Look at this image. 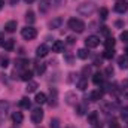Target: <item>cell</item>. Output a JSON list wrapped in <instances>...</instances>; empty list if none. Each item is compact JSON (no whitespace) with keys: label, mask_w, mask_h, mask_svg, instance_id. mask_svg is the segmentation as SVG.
Masks as SVG:
<instances>
[{"label":"cell","mask_w":128,"mask_h":128,"mask_svg":"<svg viewBox=\"0 0 128 128\" xmlns=\"http://www.w3.org/2000/svg\"><path fill=\"white\" fill-rule=\"evenodd\" d=\"M68 28L73 30V32H76V33H82L85 30V24L79 18H70L68 20Z\"/></svg>","instance_id":"6da1fadb"},{"label":"cell","mask_w":128,"mask_h":128,"mask_svg":"<svg viewBox=\"0 0 128 128\" xmlns=\"http://www.w3.org/2000/svg\"><path fill=\"white\" fill-rule=\"evenodd\" d=\"M94 10H96V6H94V3H82V4L78 8V12H79L80 15H85V16L91 15Z\"/></svg>","instance_id":"7a4b0ae2"},{"label":"cell","mask_w":128,"mask_h":128,"mask_svg":"<svg viewBox=\"0 0 128 128\" xmlns=\"http://www.w3.org/2000/svg\"><path fill=\"white\" fill-rule=\"evenodd\" d=\"M21 36L26 39V40H33L36 36H37V30L34 28V27H24L22 30H21Z\"/></svg>","instance_id":"3957f363"},{"label":"cell","mask_w":128,"mask_h":128,"mask_svg":"<svg viewBox=\"0 0 128 128\" xmlns=\"http://www.w3.org/2000/svg\"><path fill=\"white\" fill-rule=\"evenodd\" d=\"M42 119H43V110H42L40 107L33 109V112H32V121L33 122H34V124H40Z\"/></svg>","instance_id":"277c9868"},{"label":"cell","mask_w":128,"mask_h":128,"mask_svg":"<svg viewBox=\"0 0 128 128\" xmlns=\"http://www.w3.org/2000/svg\"><path fill=\"white\" fill-rule=\"evenodd\" d=\"M100 45V37L98 36H88L86 39H85V46L86 48H97Z\"/></svg>","instance_id":"5b68a950"},{"label":"cell","mask_w":128,"mask_h":128,"mask_svg":"<svg viewBox=\"0 0 128 128\" xmlns=\"http://www.w3.org/2000/svg\"><path fill=\"white\" fill-rule=\"evenodd\" d=\"M127 9H128V3L125 0H119V2L115 3V10L118 14H124V12H127Z\"/></svg>","instance_id":"8992f818"},{"label":"cell","mask_w":128,"mask_h":128,"mask_svg":"<svg viewBox=\"0 0 128 128\" xmlns=\"http://www.w3.org/2000/svg\"><path fill=\"white\" fill-rule=\"evenodd\" d=\"M48 52H49V48L43 43V45H40V46H37V49H36V55L37 57H40V58H43V57H46L48 55Z\"/></svg>","instance_id":"52a82bcc"},{"label":"cell","mask_w":128,"mask_h":128,"mask_svg":"<svg viewBox=\"0 0 128 128\" xmlns=\"http://www.w3.org/2000/svg\"><path fill=\"white\" fill-rule=\"evenodd\" d=\"M76 88L80 90V91H85V90L88 88V79H86V78H80V79L78 80V84H76Z\"/></svg>","instance_id":"ba28073f"},{"label":"cell","mask_w":128,"mask_h":128,"mask_svg":"<svg viewBox=\"0 0 128 128\" xmlns=\"http://www.w3.org/2000/svg\"><path fill=\"white\" fill-rule=\"evenodd\" d=\"M57 90L55 88H51V97H49V106L51 107H55L57 106Z\"/></svg>","instance_id":"9c48e42d"},{"label":"cell","mask_w":128,"mask_h":128,"mask_svg":"<svg viewBox=\"0 0 128 128\" xmlns=\"http://www.w3.org/2000/svg\"><path fill=\"white\" fill-rule=\"evenodd\" d=\"M63 49H64V42L55 40L52 43V52H63Z\"/></svg>","instance_id":"30bf717a"},{"label":"cell","mask_w":128,"mask_h":128,"mask_svg":"<svg viewBox=\"0 0 128 128\" xmlns=\"http://www.w3.org/2000/svg\"><path fill=\"white\" fill-rule=\"evenodd\" d=\"M90 98H91L92 101H98V100H101V98H103V91H101V90H94V91L90 94Z\"/></svg>","instance_id":"8fae6325"},{"label":"cell","mask_w":128,"mask_h":128,"mask_svg":"<svg viewBox=\"0 0 128 128\" xmlns=\"http://www.w3.org/2000/svg\"><path fill=\"white\" fill-rule=\"evenodd\" d=\"M61 24H63V18H61V16H57V18H54V20L49 22V27H51V28H60Z\"/></svg>","instance_id":"7c38bea8"},{"label":"cell","mask_w":128,"mask_h":128,"mask_svg":"<svg viewBox=\"0 0 128 128\" xmlns=\"http://www.w3.org/2000/svg\"><path fill=\"white\" fill-rule=\"evenodd\" d=\"M118 64L121 68H128V55H121L118 58Z\"/></svg>","instance_id":"4fadbf2b"},{"label":"cell","mask_w":128,"mask_h":128,"mask_svg":"<svg viewBox=\"0 0 128 128\" xmlns=\"http://www.w3.org/2000/svg\"><path fill=\"white\" fill-rule=\"evenodd\" d=\"M15 30H16V21H9V22H6V26H4V32L14 33Z\"/></svg>","instance_id":"5bb4252c"},{"label":"cell","mask_w":128,"mask_h":128,"mask_svg":"<svg viewBox=\"0 0 128 128\" xmlns=\"http://www.w3.org/2000/svg\"><path fill=\"white\" fill-rule=\"evenodd\" d=\"M20 78H21V80L28 82V80H32V78H33V72H32V70H27V68H26V70L21 73V76H20Z\"/></svg>","instance_id":"9a60e30c"},{"label":"cell","mask_w":128,"mask_h":128,"mask_svg":"<svg viewBox=\"0 0 128 128\" xmlns=\"http://www.w3.org/2000/svg\"><path fill=\"white\" fill-rule=\"evenodd\" d=\"M22 119H24V115H22L21 112H14V113H12V121H14L15 124H21Z\"/></svg>","instance_id":"2e32d148"},{"label":"cell","mask_w":128,"mask_h":128,"mask_svg":"<svg viewBox=\"0 0 128 128\" xmlns=\"http://www.w3.org/2000/svg\"><path fill=\"white\" fill-rule=\"evenodd\" d=\"M34 101H36L37 104H45V103L48 101V98H46V96H45L43 92H37V94H36V98H34Z\"/></svg>","instance_id":"e0dca14e"},{"label":"cell","mask_w":128,"mask_h":128,"mask_svg":"<svg viewBox=\"0 0 128 128\" xmlns=\"http://www.w3.org/2000/svg\"><path fill=\"white\" fill-rule=\"evenodd\" d=\"M37 90V82H34V80H28L27 82V86H26V91L30 94V92H34Z\"/></svg>","instance_id":"ac0fdd59"},{"label":"cell","mask_w":128,"mask_h":128,"mask_svg":"<svg viewBox=\"0 0 128 128\" xmlns=\"http://www.w3.org/2000/svg\"><path fill=\"white\" fill-rule=\"evenodd\" d=\"M88 122H90L91 125L98 124V113H97V112H91V113L88 115Z\"/></svg>","instance_id":"d6986e66"},{"label":"cell","mask_w":128,"mask_h":128,"mask_svg":"<svg viewBox=\"0 0 128 128\" xmlns=\"http://www.w3.org/2000/svg\"><path fill=\"white\" fill-rule=\"evenodd\" d=\"M76 100H78L76 94H73V92H67V94H66V101H67V104H76Z\"/></svg>","instance_id":"ffe728a7"},{"label":"cell","mask_w":128,"mask_h":128,"mask_svg":"<svg viewBox=\"0 0 128 128\" xmlns=\"http://www.w3.org/2000/svg\"><path fill=\"white\" fill-rule=\"evenodd\" d=\"M115 43H116V40L113 39V37H107L106 40H104V45H106V49H113L115 48Z\"/></svg>","instance_id":"44dd1931"},{"label":"cell","mask_w":128,"mask_h":128,"mask_svg":"<svg viewBox=\"0 0 128 128\" xmlns=\"http://www.w3.org/2000/svg\"><path fill=\"white\" fill-rule=\"evenodd\" d=\"M14 46H15V40H14V39H8V40H4L3 48H4L6 51H12V49H14Z\"/></svg>","instance_id":"7402d4cb"},{"label":"cell","mask_w":128,"mask_h":128,"mask_svg":"<svg viewBox=\"0 0 128 128\" xmlns=\"http://www.w3.org/2000/svg\"><path fill=\"white\" fill-rule=\"evenodd\" d=\"M26 21H27L28 24H33V22L36 21V16H34V12H33V10H28V12L26 14Z\"/></svg>","instance_id":"603a6c76"},{"label":"cell","mask_w":128,"mask_h":128,"mask_svg":"<svg viewBox=\"0 0 128 128\" xmlns=\"http://www.w3.org/2000/svg\"><path fill=\"white\" fill-rule=\"evenodd\" d=\"M45 70H46V64H43V63L36 64V73H37V74H43Z\"/></svg>","instance_id":"cb8c5ba5"},{"label":"cell","mask_w":128,"mask_h":128,"mask_svg":"<svg viewBox=\"0 0 128 128\" xmlns=\"http://www.w3.org/2000/svg\"><path fill=\"white\" fill-rule=\"evenodd\" d=\"M88 55H90V52H88L85 48H82V49H79V51H78V57H79L80 60H86V58H88Z\"/></svg>","instance_id":"d4e9b609"},{"label":"cell","mask_w":128,"mask_h":128,"mask_svg":"<svg viewBox=\"0 0 128 128\" xmlns=\"http://www.w3.org/2000/svg\"><path fill=\"white\" fill-rule=\"evenodd\" d=\"M20 106H21L22 109H28V107L32 106V103H30V100H28L27 97H22L21 101H20Z\"/></svg>","instance_id":"484cf974"},{"label":"cell","mask_w":128,"mask_h":128,"mask_svg":"<svg viewBox=\"0 0 128 128\" xmlns=\"http://www.w3.org/2000/svg\"><path fill=\"white\" fill-rule=\"evenodd\" d=\"M85 112H86V104H78V106H76V113H78L79 116L85 115Z\"/></svg>","instance_id":"4316f807"},{"label":"cell","mask_w":128,"mask_h":128,"mask_svg":"<svg viewBox=\"0 0 128 128\" xmlns=\"http://www.w3.org/2000/svg\"><path fill=\"white\" fill-rule=\"evenodd\" d=\"M92 82H94L96 85H101V84H103V74H101V73H96V74L92 76Z\"/></svg>","instance_id":"83f0119b"},{"label":"cell","mask_w":128,"mask_h":128,"mask_svg":"<svg viewBox=\"0 0 128 128\" xmlns=\"http://www.w3.org/2000/svg\"><path fill=\"white\" fill-rule=\"evenodd\" d=\"M28 64V60H24V58H20V60H15V67L20 68V67H26Z\"/></svg>","instance_id":"f1b7e54d"},{"label":"cell","mask_w":128,"mask_h":128,"mask_svg":"<svg viewBox=\"0 0 128 128\" xmlns=\"http://www.w3.org/2000/svg\"><path fill=\"white\" fill-rule=\"evenodd\" d=\"M39 8H40V10H42V12H46V10H48V8H49V0H40Z\"/></svg>","instance_id":"f546056e"},{"label":"cell","mask_w":128,"mask_h":128,"mask_svg":"<svg viewBox=\"0 0 128 128\" xmlns=\"http://www.w3.org/2000/svg\"><path fill=\"white\" fill-rule=\"evenodd\" d=\"M113 55H115V51H113V49H106L104 54H103V57H104L106 60H112Z\"/></svg>","instance_id":"4dcf8cb0"},{"label":"cell","mask_w":128,"mask_h":128,"mask_svg":"<svg viewBox=\"0 0 128 128\" xmlns=\"http://www.w3.org/2000/svg\"><path fill=\"white\" fill-rule=\"evenodd\" d=\"M8 109H9V103L4 100H0V113H4Z\"/></svg>","instance_id":"1f68e13d"},{"label":"cell","mask_w":128,"mask_h":128,"mask_svg":"<svg viewBox=\"0 0 128 128\" xmlns=\"http://www.w3.org/2000/svg\"><path fill=\"white\" fill-rule=\"evenodd\" d=\"M0 66H2L3 68H6V67L9 66V58H8V57H0Z\"/></svg>","instance_id":"d6a6232c"},{"label":"cell","mask_w":128,"mask_h":128,"mask_svg":"<svg viewBox=\"0 0 128 128\" xmlns=\"http://www.w3.org/2000/svg\"><path fill=\"white\" fill-rule=\"evenodd\" d=\"M121 118H122L124 121H127V122H128V106H127V107H124V109L121 110Z\"/></svg>","instance_id":"836d02e7"},{"label":"cell","mask_w":128,"mask_h":128,"mask_svg":"<svg viewBox=\"0 0 128 128\" xmlns=\"http://www.w3.org/2000/svg\"><path fill=\"white\" fill-rule=\"evenodd\" d=\"M107 14H109V10H107L106 8H101V9H100V18H101V20H106V18H107Z\"/></svg>","instance_id":"e575fe53"},{"label":"cell","mask_w":128,"mask_h":128,"mask_svg":"<svg viewBox=\"0 0 128 128\" xmlns=\"http://www.w3.org/2000/svg\"><path fill=\"white\" fill-rule=\"evenodd\" d=\"M90 73H91V67H90V66H85V67L82 68V78H86Z\"/></svg>","instance_id":"d590c367"},{"label":"cell","mask_w":128,"mask_h":128,"mask_svg":"<svg viewBox=\"0 0 128 128\" xmlns=\"http://www.w3.org/2000/svg\"><path fill=\"white\" fill-rule=\"evenodd\" d=\"M51 128H60V121L57 118L51 119Z\"/></svg>","instance_id":"8d00e7d4"},{"label":"cell","mask_w":128,"mask_h":128,"mask_svg":"<svg viewBox=\"0 0 128 128\" xmlns=\"http://www.w3.org/2000/svg\"><path fill=\"white\" fill-rule=\"evenodd\" d=\"M121 40H122V42H128V32L121 33Z\"/></svg>","instance_id":"74e56055"},{"label":"cell","mask_w":128,"mask_h":128,"mask_svg":"<svg viewBox=\"0 0 128 128\" xmlns=\"http://www.w3.org/2000/svg\"><path fill=\"white\" fill-rule=\"evenodd\" d=\"M101 33H103L104 36H107V37H109V34H110V32H109V27L103 26V27H101Z\"/></svg>","instance_id":"f35d334b"},{"label":"cell","mask_w":128,"mask_h":128,"mask_svg":"<svg viewBox=\"0 0 128 128\" xmlns=\"http://www.w3.org/2000/svg\"><path fill=\"white\" fill-rule=\"evenodd\" d=\"M106 74H107V76H112V74H113V67H112V66L106 67Z\"/></svg>","instance_id":"ab89813d"},{"label":"cell","mask_w":128,"mask_h":128,"mask_svg":"<svg viewBox=\"0 0 128 128\" xmlns=\"http://www.w3.org/2000/svg\"><path fill=\"white\" fill-rule=\"evenodd\" d=\"M109 128H121V125L118 124V121H112V122H110V127H109Z\"/></svg>","instance_id":"60d3db41"},{"label":"cell","mask_w":128,"mask_h":128,"mask_svg":"<svg viewBox=\"0 0 128 128\" xmlns=\"http://www.w3.org/2000/svg\"><path fill=\"white\" fill-rule=\"evenodd\" d=\"M67 43H74V37H67Z\"/></svg>","instance_id":"b9f144b4"},{"label":"cell","mask_w":128,"mask_h":128,"mask_svg":"<svg viewBox=\"0 0 128 128\" xmlns=\"http://www.w3.org/2000/svg\"><path fill=\"white\" fill-rule=\"evenodd\" d=\"M4 45V36H0V46Z\"/></svg>","instance_id":"7bdbcfd3"},{"label":"cell","mask_w":128,"mask_h":128,"mask_svg":"<svg viewBox=\"0 0 128 128\" xmlns=\"http://www.w3.org/2000/svg\"><path fill=\"white\" fill-rule=\"evenodd\" d=\"M3 6H4V0H0V9H3Z\"/></svg>","instance_id":"ee69618b"},{"label":"cell","mask_w":128,"mask_h":128,"mask_svg":"<svg viewBox=\"0 0 128 128\" xmlns=\"http://www.w3.org/2000/svg\"><path fill=\"white\" fill-rule=\"evenodd\" d=\"M51 2H52L54 4H60V2H61V0H51Z\"/></svg>","instance_id":"f6af8a7d"},{"label":"cell","mask_w":128,"mask_h":128,"mask_svg":"<svg viewBox=\"0 0 128 128\" xmlns=\"http://www.w3.org/2000/svg\"><path fill=\"white\" fill-rule=\"evenodd\" d=\"M94 128H103V127H101L100 124H96V125H94Z\"/></svg>","instance_id":"bcb514c9"},{"label":"cell","mask_w":128,"mask_h":128,"mask_svg":"<svg viewBox=\"0 0 128 128\" xmlns=\"http://www.w3.org/2000/svg\"><path fill=\"white\" fill-rule=\"evenodd\" d=\"M10 3H12V4H15V3H18V0H10Z\"/></svg>","instance_id":"7dc6e473"},{"label":"cell","mask_w":128,"mask_h":128,"mask_svg":"<svg viewBox=\"0 0 128 128\" xmlns=\"http://www.w3.org/2000/svg\"><path fill=\"white\" fill-rule=\"evenodd\" d=\"M24 2H26V3H33L34 0H24Z\"/></svg>","instance_id":"c3c4849f"},{"label":"cell","mask_w":128,"mask_h":128,"mask_svg":"<svg viewBox=\"0 0 128 128\" xmlns=\"http://www.w3.org/2000/svg\"><path fill=\"white\" fill-rule=\"evenodd\" d=\"M125 52H127V55H128V46H127V49H125Z\"/></svg>","instance_id":"681fc988"},{"label":"cell","mask_w":128,"mask_h":128,"mask_svg":"<svg viewBox=\"0 0 128 128\" xmlns=\"http://www.w3.org/2000/svg\"><path fill=\"white\" fill-rule=\"evenodd\" d=\"M125 97H127V98H128V91H127V92H125Z\"/></svg>","instance_id":"f907efd6"},{"label":"cell","mask_w":128,"mask_h":128,"mask_svg":"<svg viewBox=\"0 0 128 128\" xmlns=\"http://www.w3.org/2000/svg\"><path fill=\"white\" fill-rule=\"evenodd\" d=\"M14 128H18V127H14Z\"/></svg>","instance_id":"816d5d0a"},{"label":"cell","mask_w":128,"mask_h":128,"mask_svg":"<svg viewBox=\"0 0 128 128\" xmlns=\"http://www.w3.org/2000/svg\"><path fill=\"white\" fill-rule=\"evenodd\" d=\"M40 128H42V127H40Z\"/></svg>","instance_id":"f5cc1de1"}]
</instances>
